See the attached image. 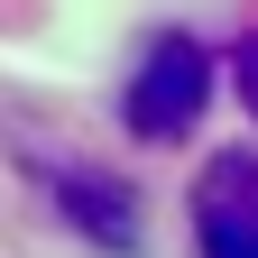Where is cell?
<instances>
[{
    "label": "cell",
    "mask_w": 258,
    "mask_h": 258,
    "mask_svg": "<svg viewBox=\"0 0 258 258\" xmlns=\"http://www.w3.org/2000/svg\"><path fill=\"white\" fill-rule=\"evenodd\" d=\"M203 102H212V55L194 37H157L139 55V74H129V92H120V111H129L139 139H184L203 120Z\"/></svg>",
    "instance_id": "6da1fadb"
},
{
    "label": "cell",
    "mask_w": 258,
    "mask_h": 258,
    "mask_svg": "<svg viewBox=\"0 0 258 258\" xmlns=\"http://www.w3.org/2000/svg\"><path fill=\"white\" fill-rule=\"evenodd\" d=\"M194 249L203 258H258V166L212 157L194 184Z\"/></svg>",
    "instance_id": "7a4b0ae2"
},
{
    "label": "cell",
    "mask_w": 258,
    "mask_h": 258,
    "mask_svg": "<svg viewBox=\"0 0 258 258\" xmlns=\"http://www.w3.org/2000/svg\"><path fill=\"white\" fill-rule=\"evenodd\" d=\"M231 83H240V102H249V120H258V28L231 46Z\"/></svg>",
    "instance_id": "3957f363"
}]
</instances>
